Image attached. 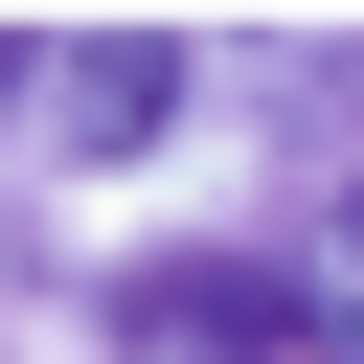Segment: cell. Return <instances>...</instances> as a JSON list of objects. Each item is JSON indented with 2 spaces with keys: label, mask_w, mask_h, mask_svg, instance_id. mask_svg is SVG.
I'll return each mask as SVG.
<instances>
[{
  "label": "cell",
  "mask_w": 364,
  "mask_h": 364,
  "mask_svg": "<svg viewBox=\"0 0 364 364\" xmlns=\"http://www.w3.org/2000/svg\"><path fill=\"white\" fill-rule=\"evenodd\" d=\"M114 364H341V296H296L273 250H159L114 273Z\"/></svg>",
  "instance_id": "cell-1"
},
{
  "label": "cell",
  "mask_w": 364,
  "mask_h": 364,
  "mask_svg": "<svg viewBox=\"0 0 364 364\" xmlns=\"http://www.w3.org/2000/svg\"><path fill=\"white\" fill-rule=\"evenodd\" d=\"M46 114H68V136H91V159H136V136H159V114H182V46H159V23H91V46H68V68H46Z\"/></svg>",
  "instance_id": "cell-2"
},
{
  "label": "cell",
  "mask_w": 364,
  "mask_h": 364,
  "mask_svg": "<svg viewBox=\"0 0 364 364\" xmlns=\"http://www.w3.org/2000/svg\"><path fill=\"white\" fill-rule=\"evenodd\" d=\"M341 296H364V182H341Z\"/></svg>",
  "instance_id": "cell-3"
},
{
  "label": "cell",
  "mask_w": 364,
  "mask_h": 364,
  "mask_svg": "<svg viewBox=\"0 0 364 364\" xmlns=\"http://www.w3.org/2000/svg\"><path fill=\"white\" fill-rule=\"evenodd\" d=\"M0 114H23V46H0Z\"/></svg>",
  "instance_id": "cell-4"
},
{
  "label": "cell",
  "mask_w": 364,
  "mask_h": 364,
  "mask_svg": "<svg viewBox=\"0 0 364 364\" xmlns=\"http://www.w3.org/2000/svg\"><path fill=\"white\" fill-rule=\"evenodd\" d=\"M341 364H364V296H341Z\"/></svg>",
  "instance_id": "cell-5"
}]
</instances>
